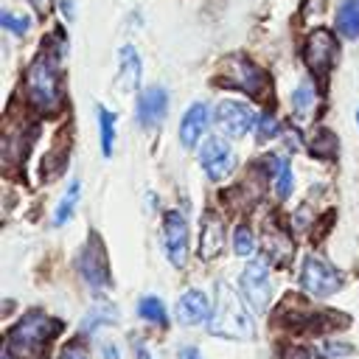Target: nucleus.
Masks as SVG:
<instances>
[{"label": "nucleus", "instance_id": "3", "mask_svg": "<svg viewBox=\"0 0 359 359\" xmlns=\"http://www.w3.org/2000/svg\"><path fill=\"white\" fill-rule=\"evenodd\" d=\"M59 323L50 320L42 311H28L25 317H20V323L8 331V353L20 356V359H42L45 356V345L59 334Z\"/></svg>", "mask_w": 359, "mask_h": 359}, {"label": "nucleus", "instance_id": "9", "mask_svg": "<svg viewBox=\"0 0 359 359\" xmlns=\"http://www.w3.org/2000/svg\"><path fill=\"white\" fill-rule=\"evenodd\" d=\"M216 123L222 126L224 135L230 137H244L247 132H252L258 126V115L250 104L241 101H222L216 107Z\"/></svg>", "mask_w": 359, "mask_h": 359}, {"label": "nucleus", "instance_id": "5", "mask_svg": "<svg viewBox=\"0 0 359 359\" xmlns=\"http://www.w3.org/2000/svg\"><path fill=\"white\" fill-rule=\"evenodd\" d=\"M241 294L250 303L252 311H266L272 297V280H269V264L264 258H252L241 272Z\"/></svg>", "mask_w": 359, "mask_h": 359}, {"label": "nucleus", "instance_id": "12", "mask_svg": "<svg viewBox=\"0 0 359 359\" xmlns=\"http://www.w3.org/2000/svg\"><path fill=\"white\" fill-rule=\"evenodd\" d=\"M165 112H168V93L163 87H149L140 93V98L135 104V115H137L140 126H146V129L157 126L165 118Z\"/></svg>", "mask_w": 359, "mask_h": 359}, {"label": "nucleus", "instance_id": "1", "mask_svg": "<svg viewBox=\"0 0 359 359\" xmlns=\"http://www.w3.org/2000/svg\"><path fill=\"white\" fill-rule=\"evenodd\" d=\"M25 95L36 112H53L62 104V79H59V53L48 48L31 62L25 76Z\"/></svg>", "mask_w": 359, "mask_h": 359}, {"label": "nucleus", "instance_id": "13", "mask_svg": "<svg viewBox=\"0 0 359 359\" xmlns=\"http://www.w3.org/2000/svg\"><path fill=\"white\" fill-rule=\"evenodd\" d=\"M222 250H224V219L219 213L208 210L199 224V255L205 261H213V258H219Z\"/></svg>", "mask_w": 359, "mask_h": 359}, {"label": "nucleus", "instance_id": "22", "mask_svg": "<svg viewBox=\"0 0 359 359\" xmlns=\"http://www.w3.org/2000/svg\"><path fill=\"white\" fill-rule=\"evenodd\" d=\"M98 123H101V151L104 157H109L115 143V115L109 109H98Z\"/></svg>", "mask_w": 359, "mask_h": 359}, {"label": "nucleus", "instance_id": "26", "mask_svg": "<svg viewBox=\"0 0 359 359\" xmlns=\"http://www.w3.org/2000/svg\"><path fill=\"white\" fill-rule=\"evenodd\" d=\"M59 359H90V356H87V351H84L79 342H67V345L62 348Z\"/></svg>", "mask_w": 359, "mask_h": 359}, {"label": "nucleus", "instance_id": "2", "mask_svg": "<svg viewBox=\"0 0 359 359\" xmlns=\"http://www.w3.org/2000/svg\"><path fill=\"white\" fill-rule=\"evenodd\" d=\"M208 323H210V334L224 337V339H250L255 334V323H252L247 303L227 283L216 286V303H213V314Z\"/></svg>", "mask_w": 359, "mask_h": 359}, {"label": "nucleus", "instance_id": "10", "mask_svg": "<svg viewBox=\"0 0 359 359\" xmlns=\"http://www.w3.org/2000/svg\"><path fill=\"white\" fill-rule=\"evenodd\" d=\"M163 247L174 266L188 261V222L180 210H168L163 219Z\"/></svg>", "mask_w": 359, "mask_h": 359}, {"label": "nucleus", "instance_id": "19", "mask_svg": "<svg viewBox=\"0 0 359 359\" xmlns=\"http://www.w3.org/2000/svg\"><path fill=\"white\" fill-rule=\"evenodd\" d=\"M272 165V185H275V194L280 199H286L292 194V185H294V177H292V168L283 157H269L266 160Z\"/></svg>", "mask_w": 359, "mask_h": 359}, {"label": "nucleus", "instance_id": "8", "mask_svg": "<svg viewBox=\"0 0 359 359\" xmlns=\"http://www.w3.org/2000/svg\"><path fill=\"white\" fill-rule=\"evenodd\" d=\"M199 165H202L208 180L219 182V180H224L236 168V151H233V146L227 140L208 137L202 143V149H199Z\"/></svg>", "mask_w": 359, "mask_h": 359}, {"label": "nucleus", "instance_id": "11", "mask_svg": "<svg viewBox=\"0 0 359 359\" xmlns=\"http://www.w3.org/2000/svg\"><path fill=\"white\" fill-rule=\"evenodd\" d=\"M79 272L93 289H104L109 283V266H107V255H104V247L98 238L87 241V247L79 258Z\"/></svg>", "mask_w": 359, "mask_h": 359}, {"label": "nucleus", "instance_id": "15", "mask_svg": "<svg viewBox=\"0 0 359 359\" xmlns=\"http://www.w3.org/2000/svg\"><path fill=\"white\" fill-rule=\"evenodd\" d=\"M208 121H210V109H208V104L205 101H199V104H194V107H188V112L182 115V121H180V143L185 146V149H194L196 146V140L205 135V129H208Z\"/></svg>", "mask_w": 359, "mask_h": 359}, {"label": "nucleus", "instance_id": "16", "mask_svg": "<svg viewBox=\"0 0 359 359\" xmlns=\"http://www.w3.org/2000/svg\"><path fill=\"white\" fill-rule=\"evenodd\" d=\"M118 79H121V87L123 90H135L140 84V59H137V50L132 45H123L121 48V56H118Z\"/></svg>", "mask_w": 359, "mask_h": 359}, {"label": "nucleus", "instance_id": "23", "mask_svg": "<svg viewBox=\"0 0 359 359\" xmlns=\"http://www.w3.org/2000/svg\"><path fill=\"white\" fill-rule=\"evenodd\" d=\"M233 250L241 258H252V252H255V236H252V230L247 224H238L233 230Z\"/></svg>", "mask_w": 359, "mask_h": 359}, {"label": "nucleus", "instance_id": "18", "mask_svg": "<svg viewBox=\"0 0 359 359\" xmlns=\"http://www.w3.org/2000/svg\"><path fill=\"white\" fill-rule=\"evenodd\" d=\"M317 107V90L311 81H300L294 90H292V112L297 118H309Z\"/></svg>", "mask_w": 359, "mask_h": 359}, {"label": "nucleus", "instance_id": "30", "mask_svg": "<svg viewBox=\"0 0 359 359\" xmlns=\"http://www.w3.org/2000/svg\"><path fill=\"white\" fill-rule=\"evenodd\" d=\"M356 123H359V109H356Z\"/></svg>", "mask_w": 359, "mask_h": 359}, {"label": "nucleus", "instance_id": "14", "mask_svg": "<svg viewBox=\"0 0 359 359\" xmlns=\"http://www.w3.org/2000/svg\"><path fill=\"white\" fill-rule=\"evenodd\" d=\"M174 314H177V320H180L182 325H199V323L210 320L213 309H210L205 292H199V289H188L185 294H180Z\"/></svg>", "mask_w": 359, "mask_h": 359}, {"label": "nucleus", "instance_id": "27", "mask_svg": "<svg viewBox=\"0 0 359 359\" xmlns=\"http://www.w3.org/2000/svg\"><path fill=\"white\" fill-rule=\"evenodd\" d=\"M135 356H137V359H151V356H149V351H146L143 345H137V348H135Z\"/></svg>", "mask_w": 359, "mask_h": 359}, {"label": "nucleus", "instance_id": "29", "mask_svg": "<svg viewBox=\"0 0 359 359\" xmlns=\"http://www.w3.org/2000/svg\"><path fill=\"white\" fill-rule=\"evenodd\" d=\"M180 359H199V356H196V351H191V348H188V351H182V353H180Z\"/></svg>", "mask_w": 359, "mask_h": 359}, {"label": "nucleus", "instance_id": "17", "mask_svg": "<svg viewBox=\"0 0 359 359\" xmlns=\"http://www.w3.org/2000/svg\"><path fill=\"white\" fill-rule=\"evenodd\" d=\"M337 31L348 39L359 36V0H342L337 8Z\"/></svg>", "mask_w": 359, "mask_h": 359}, {"label": "nucleus", "instance_id": "7", "mask_svg": "<svg viewBox=\"0 0 359 359\" xmlns=\"http://www.w3.org/2000/svg\"><path fill=\"white\" fill-rule=\"evenodd\" d=\"M222 81H227V84H233V87H238V90H244L247 95H252V98H258L264 90H266V73L252 62V59H247V56H233L227 65H224V79Z\"/></svg>", "mask_w": 359, "mask_h": 359}, {"label": "nucleus", "instance_id": "21", "mask_svg": "<svg viewBox=\"0 0 359 359\" xmlns=\"http://www.w3.org/2000/svg\"><path fill=\"white\" fill-rule=\"evenodd\" d=\"M79 196H81V185H79V182H70L67 194H65V196L59 199V205H56V213H53V224H65V222L73 216Z\"/></svg>", "mask_w": 359, "mask_h": 359}, {"label": "nucleus", "instance_id": "4", "mask_svg": "<svg viewBox=\"0 0 359 359\" xmlns=\"http://www.w3.org/2000/svg\"><path fill=\"white\" fill-rule=\"evenodd\" d=\"M300 283L311 297H328L342 286V275L320 255H306L300 264Z\"/></svg>", "mask_w": 359, "mask_h": 359}, {"label": "nucleus", "instance_id": "28", "mask_svg": "<svg viewBox=\"0 0 359 359\" xmlns=\"http://www.w3.org/2000/svg\"><path fill=\"white\" fill-rule=\"evenodd\" d=\"M104 356H107V359H118V351H115V345H107Z\"/></svg>", "mask_w": 359, "mask_h": 359}, {"label": "nucleus", "instance_id": "6", "mask_svg": "<svg viewBox=\"0 0 359 359\" xmlns=\"http://www.w3.org/2000/svg\"><path fill=\"white\" fill-rule=\"evenodd\" d=\"M337 50H339L337 36H334L331 31L317 28V31L309 34V39H306V45H303V59H306L309 70H311L317 79H325L328 70H331V65H334V59H337Z\"/></svg>", "mask_w": 359, "mask_h": 359}, {"label": "nucleus", "instance_id": "25", "mask_svg": "<svg viewBox=\"0 0 359 359\" xmlns=\"http://www.w3.org/2000/svg\"><path fill=\"white\" fill-rule=\"evenodd\" d=\"M278 129H280V126H278V121H275L272 115H261V118H258V126H255V132H258V137H261V140H269V137H275V135H278Z\"/></svg>", "mask_w": 359, "mask_h": 359}, {"label": "nucleus", "instance_id": "24", "mask_svg": "<svg viewBox=\"0 0 359 359\" xmlns=\"http://www.w3.org/2000/svg\"><path fill=\"white\" fill-rule=\"evenodd\" d=\"M0 25H3L8 34H25L28 25H31V20H28V17H14L11 11H3V14H0Z\"/></svg>", "mask_w": 359, "mask_h": 359}, {"label": "nucleus", "instance_id": "20", "mask_svg": "<svg viewBox=\"0 0 359 359\" xmlns=\"http://www.w3.org/2000/svg\"><path fill=\"white\" fill-rule=\"evenodd\" d=\"M137 314H140L143 320L154 323V325H165V320H168L163 300H160V297H154V294H146V297H140V303H137Z\"/></svg>", "mask_w": 359, "mask_h": 359}]
</instances>
